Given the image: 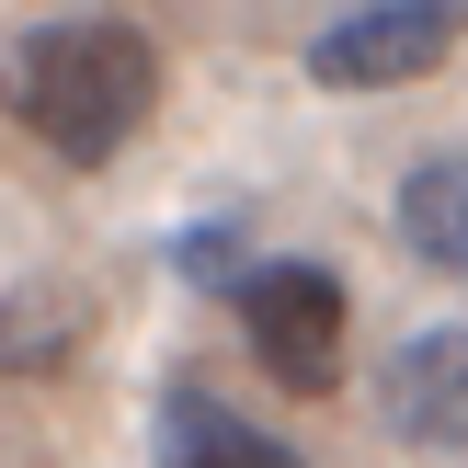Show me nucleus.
Instances as JSON below:
<instances>
[{"label":"nucleus","mask_w":468,"mask_h":468,"mask_svg":"<svg viewBox=\"0 0 468 468\" xmlns=\"http://www.w3.org/2000/svg\"><path fill=\"white\" fill-rule=\"evenodd\" d=\"M12 103H23V126H35L58 160H80V172H91V160H114L137 126H149L160 58H149V35H137V23L69 12V23H35V35H23Z\"/></svg>","instance_id":"obj_1"},{"label":"nucleus","mask_w":468,"mask_h":468,"mask_svg":"<svg viewBox=\"0 0 468 468\" xmlns=\"http://www.w3.org/2000/svg\"><path fill=\"white\" fill-rule=\"evenodd\" d=\"M229 297H240V332H251V355H263V378H286V388H332L343 378V274L251 263Z\"/></svg>","instance_id":"obj_2"},{"label":"nucleus","mask_w":468,"mask_h":468,"mask_svg":"<svg viewBox=\"0 0 468 468\" xmlns=\"http://www.w3.org/2000/svg\"><path fill=\"white\" fill-rule=\"evenodd\" d=\"M457 35H468V0H355L343 23H320L309 69L332 91H400L434 58H457Z\"/></svg>","instance_id":"obj_3"},{"label":"nucleus","mask_w":468,"mask_h":468,"mask_svg":"<svg viewBox=\"0 0 468 468\" xmlns=\"http://www.w3.org/2000/svg\"><path fill=\"white\" fill-rule=\"evenodd\" d=\"M378 400H388V434L468 457V332H411L400 355H388Z\"/></svg>","instance_id":"obj_4"},{"label":"nucleus","mask_w":468,"mask_h":468,"mask_svg":"<svg viewBox=\"0 0 468 468\" xmlns=\"http://www.w3.org/2000/svg\"><path fill=\"white\" fill-rule=\"evenodd\" d=\"M160 457L172 468H297V446H274L263 423H240L229 400H206L195 378H172V400H160Z\"/></svg>","instance_id":"obj_5"},{"label":"nucleus","mask_w":468,"mask_h":468,"mask_svg":"<svg viewBox=\"0 0 468 468\" xmlns=\"http://www.w3.org/2000/svg\"><path fill=\"white\" fill-rule=\"evenodd\" d=\"M400 240L423 251L434 274H457V286H468V149L423 160V172L400 183Z\"/></svg>","instance_id":"obj_6"},{"label":"nucleus","mask_w":468,"mask_h":468,"mask_svg":"<svg viewBox=\"0 0 468 468\" xmlns=\"http://www.w3.org/2000/svg\"><path fill=\"white\" fill-rule=\"evenodd\" d=\"M69 343H80L69 297H0V366H58Z\"/></svg>","instance_id":"obj_7"}]
</instances>
